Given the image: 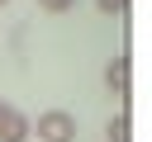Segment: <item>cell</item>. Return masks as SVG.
Instances as JSON below:
<instances>
[{"label":"cell","instance_id":"8","mask_svg":"<svg viewBox=\"0 0 152 142\" xmlns=\"http://www.w3.org/2000/svg\"><path fill=\"white\" fill-rule=\"evenodd\" d=\"M0 5H10V0H0Z\"/></svg>","mask_w":152,"mask_h":142},{"label":"cell","instance_id":"4","mask_svg":"<svg viewBox=\"0 0 152 142\" xmlns=\"http://www.w3.org/2000/svg\"><path fill=\"white\" fill-rule=\"evenodd\" d=\"M104 133H109V142H128V118H124V114H119V118H109V128H104Z\"/></svg>","mask_w":152,"mask_h":142},{"label":"cell","instance_id":"3","mask_svg":"<svg viewBox=\"0 0 152 142\" xmlns=\"http://www.w3.org/2000/svg\"><path fill=\"white\" fill-rule=\"evenodd\" d=\"M28 133H33V128H28V118L14 109V118H10V128H5V137H0V142H24Z\"/></svg>","mask_w":152,"mask_h":142},{"label":"cell","instance_id":"5","mask_svg":"<svg viewBox=\"0 0 152 142\" xmlns=\"http://www.w3.org/2000/svg\"><path fill=\"white\" fill-rule=\"evenodd\" d=\"M38 9H48V14H66V9H76V0H38Z\"/></svg>","mask_w":152,"mask_h":142},{"label":"cell","instance_id":"1","mask_svg":"<svg viewBox=\"0 0 152 142\" xmlns=\"http://www.w3.org/2000/svg\"><path fill=\"white\" fill-rule=\"evenodd\" d=\"M38 142H76V118L66 109L38 114Z\"/></svg>","mask_w":152,"mask_h":142},{"label":"cell","instance_id":"2","mask_svg":"<svg viewBox=\"0 0 152 142\" xmlns=\"http://www.w3.org/2000/svg\"><path fill=\"white\" fill-rule=\"evenodd\" d=\"M104 85H109L114 95H128V85H133V76H128V57H114V62L104 66Z\"/></svg>","mask_w":152,"mask_h":142},{"label":"cell","instance_id":"6","mask_svg":"<svg viewBox=\"0 0 152 142\" xmlns=\"http://www.w3.org/2000/svg\"><path fill=\"white\" fill-rule=\"evenodd\" d=\"M95 5H100V14H124L128 9V0H95Z\"/></svg>","mask_w":152,"mask_h":142},{"label":"cell","instance_id":"7","mask_svg":"<svg viewBox=\"0 0 152 142\" xmlns=\"http://www.w3.org/2000/svg\"><path fill=\"white\" fill-rule=\"evenodd\" d=\"M10 118H14V104H5V99H0V137H5V128H10Z\"/></svg>","mask_w":152,"mask_h":142}]
</instances>
